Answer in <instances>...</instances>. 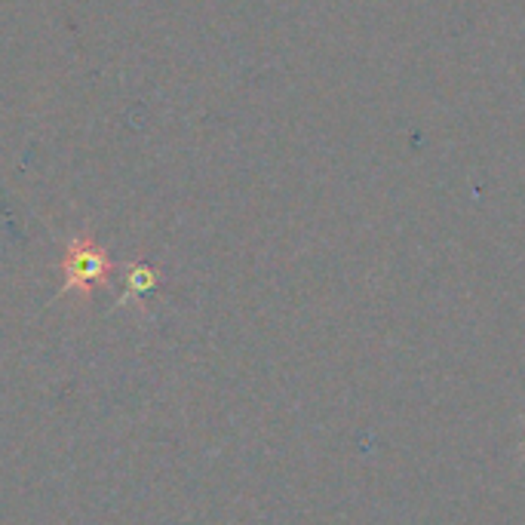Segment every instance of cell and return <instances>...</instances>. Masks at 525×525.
I'll use <instances>...</instances> for the list:
<instances>
[{"label":"cell","mask_w":525,"mask_h":525,"mask_svg":"<svg viewBox=\"0 0 525 525\" xmlns=\"http://www.w3.org/2000/svg\"><path fill=\"white\" fill-rule=\"evenodd\" d=\"M114 277V261L93 237H74L62 256V292L89 301L98 289H108Z\"/></svg>","instance_id":"cell-1"},{"label":"cell","mask_w":525,"mask_h":525,"mask_svg":"<svg viewBox=\"0 0 525 525\" xmlns=\"http://www.w3.org/2000/svg\"><path fill=\"white\" fill-rule=\"evenodd\" d=\"M154 286H157V270L147 265H133L126 270V295H123V301L145 298L147 292H154Z\"/></svg>","instance_id":"cell-2"}]
</instances>
